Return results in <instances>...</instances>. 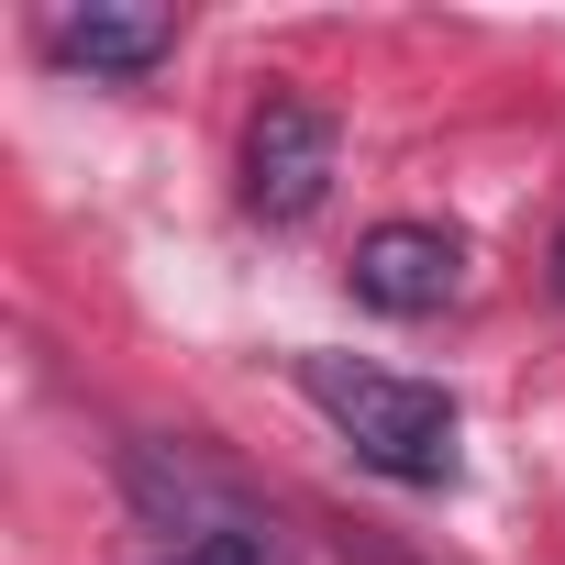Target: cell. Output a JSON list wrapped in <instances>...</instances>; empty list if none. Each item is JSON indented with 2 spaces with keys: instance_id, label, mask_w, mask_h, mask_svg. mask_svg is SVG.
I'll use <instances>...</instances> for the list:
<instances>
[{
  "instance_id": "7a4b0ae2",
  "label": "cell",
  "mask_w": 565,
  "mask_h": 565,
  "mask_svg": "<svg viewBox=\"0 0 565 565\" xmlns=\"http://www.w3.org/2000/svg\"><path fill=\"white\" fill-rule=\"evenodd\" d=\"M333 167H344V122L322 100H266L244 122V211L255 222H311L333 200Z\"/></svg>"
},
{
  "instance_id": "6da1fadb",
  "label": "cell",
  "mask_w": 565,
  "mask_h": 565,
  "mask_svg": "<svg viewBox=\"0 0 565 565\" xmlns=\"http://www.w3.org/2000/svg\"><path fill=\"white\" fill-rule=\"evenodd\" d=\"M300 399L355 444V466H377V477H399V488H455V466H466V422H455V399L444 388H422V377H388V366H366V355H300Z\"/></svg>"
},
{
  "instance_id": "5b68a950",
  "label": "cell",
  "mask_w": 565,
  "mask_h": 565,
  "mask_svg": "<svg viewBox=\"0 0 565 565\" xmlns=\"http://www.w3.org/2000/svg\"><path fill=\"white\" fill-rule=\"evenodd\" d=\"M167 565H266V543H255V532H200V543H178Z\"/></svg>"
},
{
  "instance_id": "3957f363",
  "label": "cell",
  "mask_w": 565,
  "mask_h": 565,
  "mask_svg": "<svg viewBox=\"0 0 565 565\" xmlns=\"http://www.w3.org/2000/svg\"><path fill=\"white\" fill-rule=\"evenodd\" d=\"M355 300L366 311H388V322H422V311H444L455 289H466V244L444 233V222H377L366 244H355Z\"/></svg>"
},
{
  "instance_id": "277c9868",
  "label": "cell",
  "mask_w": 565,
  "mask_h": 565,
  "mask_svg": "<svg viewBox=\"0 0 565 565\" xmlns=\"http://www.w3.org/2000/svg\"><path fill=\"white\" fill-rule=\"evenodd\" d=\"M167 45H178V12H156V0H67V12H45V56L89 67V78H145Z\"/></svg>"
},
{
  "instance_id": "8992f818",
  "label": "cell",
  "mask_w": 565,
  "mask_h": 565,
  "mask_svg": "<svg viewBox=\"0 0 565 565\" xmlns=\"http://www.w3.org/2000/svg\"><path fill=\"white\" fill-rule=\"evenodd\" d=\"M554 300H565V233H554Z\"/></svg>"
}]
</instances>
